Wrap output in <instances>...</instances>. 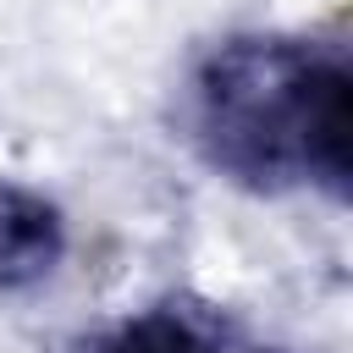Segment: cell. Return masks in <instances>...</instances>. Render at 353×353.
<instances>
[{
	"mask_svg": "<svg viewBox=\"0 0 353 353\" xmlns=\"http://www.w3.org/2000/svg\"><path fill=\"white\" fill-rule=\"evenodd\" d=\"M188 138L248 193L298 182L347 199L353 77L331 50L287 33H232L188 77Z\"/></svg>",
	"mask_w": 353,
	"mask_h": 353,
	"instance_id": "cell-1",
	"label": "cell"
},
{
	"mask_svg": "<svg viewBox=\"0 0 353 353\" xmlns=\"http://www.w3.org/2000/svg\"><path fill=\"white\" fill-rule=\"evenodd\" d=\"M61 254H66L61 210L22 182H0V292L39 287L61 265Z\"/></svg>",
	"mask_w": 353,
	"mask_h": 353,
	"instance_id": "cell-2",
	"label": "cell"
},
{
	"mask_svg": "<svg viewBox=\"0 0 353 353\" xmlns=\"http://www.w3.org/2000/svg\"><path fill=\"white\" fill-rule=\"evenodd\" d=\"M94 353H221V331L182 303H154L105 331Z\"/></svg>",
	"mask_w": 353,
	"mask_h": 353,
	"instance_id": "cell-3",
	"label": "cell"
}]
</instances>
